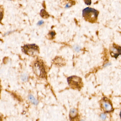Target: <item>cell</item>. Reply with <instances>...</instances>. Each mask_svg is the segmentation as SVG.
<instances>
[{
    "instance_id": "6da1fadb",
    "label": "cell",
    "mask_w": 121,
    "mask_h": 121,
    "mask_svg": "<svg viewBox=\"0 0 121 121\" xmlns=\"http://www.w3.org/2000/svg\"><path fill=\"white\" fill-rule=\"evenodd\" d=\"M98 14L97 10L91 8H86L83 10V17L85 20L91 23L97 22Z\"/></svg>"
},
{
    "instance_id": "7a4b0ae2",
    "label": "cell",
    "mask_w": 121,
    "mask_h": 121,
    "mask_svg": "<svg viewBox=\"0 0 121 121\" xmlns=\"http://www.w3.org/2000/svg\"><path fill=\"white\" fill-rule=\"evenodd\" d=\"M67 80L69 86L74 90H80L83 86L82 79L78 76H70L68 78Z\"/></svg>"
},
{
    "instance_id": "3957f363",
    "label": "cell",
    "mask_w": 121,
    "mask_h": 121,
    "mask_svg": "<svg viewBox=\"0 0 121 121\" xmlns=\"http://www.w3.org/2000/svg\"><path fill=\"white\" fill-rule=\"evenodd\" d=\"M33 70L35 73L40 78H45L46 73L44 65L41 60H37L35 61L33 66Z\"/></svg>"
},
{
    "instance_id": "277c9868",
    "label": "cell",
    "mask_w": 121,
    "mask_h": 121,
    "mask_svg": "<svg viewBox=\"0 0 121 121\" xmlns=\"http://www.w3.org/2000/svg\"><path fill=\"white\" fill-rule=\"evenodd\" d=\"M100 107L102 110L105 113L112 112L114 110L111 100L106 97H104L99 102Z\"/></svg>"
},
{
    "instance_id": "5b68a950",
    "label": "cell",
    "mask_w": 121,
    "mask_h": 121,
    "mask_svg": "<svg viewBox=\"0 0 121 121\" xmlns=\"http://www.w3.org/2000/svg\"><path fill=\"white\" fill-rule=\"evenodd\" d=\"M22 50L25 53L31 56H35L39 53V47L34 44L24 45Z\"/></svg>"
},
{
    "instance_id": "8992f818",
    "label": "cell",
    "mask_w": 121,
    "mask_h": 121,
    "mask_svg": "<svg viewBox=\"0 0 121 121\" xmlns=\"http://www.w3.org/2000/svg\"><path fill=\"white\" fill-rule=\"evenodd\" d=\"M110 53L112 57L117 58L121 54V47L115 44H113L110 48Z\"/></svg>"
},
{
    "instance_id": "52a82bcc",
    "label": "cell",
    "mask_w": 121,
    "mask_h": 121,
    "mask_svg": "<svg viewBox=\"0 0 121 121\" xmlns=\"http://www.w3.org/2000/svg\"><path fill=\"white\" fill-rule=\"evenodd\" d=\"M69 117L71 121H79V115L78 110L75 108L71 109Z\"/></svg>"
},
{
    "instance_id": "ba28073f",
    "label": "cell",
    "mask_w": 121,
    "mask_h": 121,
    "mask_svg": "<svg viewBox=\"0 0 121 121\" xmlns=\"http://www.w3.org/2000/svg\"><path fill=\"white\" fill-rule=\"evenodd\" d=\"M40 15L44 19L48 18L49 16L48 13L44 9H42L41 10Z\"/></svg>"
},
{
    "instance_id": "9c48e42d",
    "label": "cell",
    "mask_w": 121,
    "mask_h": 121,
    "mask_svg": "<svg viewBox=\"0 0 121 121\" xmlns=\"http://www.w3.org/2000/svg\"><path fill=\"white\" fill-rule=\"evenodd\" d=\"M29 99L30 102L35 105H37L39 103L38 100H37L33 95H30L29 96Z\"/></svg>"
},
{
    "instance_id": "30bf717a",
    "label": "cell",
    "mask_w": 121,
    "mask_h": 121,
    "mask_svg": "<svg viewBox=\"0 0 121 121\" xmlns=\"http://www.w3.org/2000/svg\"><path fill=\"white\" fill-rule=\"evenodd\" d=\"M49 34L52 37H53L54 36H55V35H56V34L55 33V32L54 31H52L51 32H49Z\"/></svg>"
},
{
    "instance_id": "8fae6325",
    "label": "cell",
    "mask_w": 121,
    "mask_h": 121,
    "mask_svg": "<svg viewBox=\"0 0 121 121\" xmlns=\"http://www.w3.org/2000/svg\"><path fill=\"white\" fill-rule=\"evenodd\" d=\"M22 80L24 81H25L27 79V77L26 76L23 75L22 77Z\"/></svg>"
},
{
    "instance_id": "7c38bea8",
    "label": "cell",
    "mask_w": 121,
    "mask_h": 121,
    "mask_svg": "<svg viewBox=\"0 0 121 121\" xmlns=\"http://www.w3.org/2000/svg\"><path fill=\"white\" fill-rule=\"evenodd\" d=\"M85 3L87 5H90L91 4V1L88 0V1H85Z\"/></svg>"
},
{
    "instance_id": "4fadbf2b",
    "label": "cell",
    "mask_w": 121,
    "mask_h": 121,
    "mask_svg": "<svg viewBox=\"0 0 121 121\" xmlns=\"http://www.w3.org/2000/svg\"><path fill=\"white\" fill-rule=\"evenodd\" d=\"M101 117H102V119H104L106 118V116L104 114H101Z\"/></svg>"
},
{
    "instance_id": "5bb4252c",
    "label": "cell",
    "mask_w": 121,
    "mask_h": 121,
    "mask_svg": "<svg viewBox=\"0 0 121 121\" xmlns=\"http://www.w3.org/2000/svg\"><path fill=\"white\" fill-rule=\"evenodd\" d=\"M44 22L43 21H40L38 23V25H42V24H43Z\"/></svg>"
},
{
    "instance_id": "9a60e30c",
    "label": "cell",
    "mask_w": 121,
    "mask_h": 121,
    "mask_svg": "<svg viewBox=\"0 0 121 121\" xmlns=\"http://www.w3.org/2000/svg\"><path fill=\"white\" fill-rule=\"evenodd\" d=\"M75 49L76 51H79V50H80V48H79L78 47L76 46L75 48Z\"/></svg>"
},
{
    "instance_id": "2e32d148",
    "label": "cell",
    "mask_w": 121,
    "mask_h": 121,
    "mask_svg": "<svg viewBox=\"0 0 121 121\" xmlns=\"http://www.w3.org/2000/svg\"><path fill=\"white\" fill-rule=\"evenodd\" d=\"M120 118H121V112H120Z\"/></svg>"
},
{
    "instance_id": "e0dca14e",
    "label": "cell",
    "mask_w": 121,
    "mask_h": 121,
    "mask_svg": "<svg viewBox=\"0 0 121 121\" xmlns=\"http://www.w3.org/2000/svg\"><path fill=\"white\" fill-rule=\"evenodd\" d=\"M84 121V120H81V121Z\"/></svg>"
}]
</instances>
